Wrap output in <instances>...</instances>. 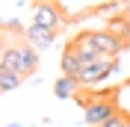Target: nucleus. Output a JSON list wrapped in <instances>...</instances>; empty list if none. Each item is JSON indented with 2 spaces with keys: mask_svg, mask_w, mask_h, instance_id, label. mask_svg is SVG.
Instances as JSON below:
<instances>
[{
  "mask_svg": "<svg viewBox=\"0 0 130 127\" xmlns=\"http://www.w3.org/2000/svg\"><path fill=\"white\" fill-rule=\"evenodd\" d=\"M124 15H130V0H127V3H124Z\"/></svg>",
  "mask_w": 130,
  "mask_h": 127,
  "instance_id": "f8f14e48",
  "label": "nucleus"
},
{
  "mask_svg": "<svg viewBox=\"0 0 130 127\" xmlns=\"http://www.w3.org/2000/svg\"><path fill=\"white\" fill-rule=\"evenodd\" d=\"M24 41L32 44L36 50H47L50 44L56 41V30H44V27H39V24H30L24 30Z\"/></svg>",
  "mask_w": 130,
  "mask_h": 127,
  "instance_id": "423d86ee",
  "label": "nucleus"
},
{
  "mask_svg": "<svg viewBox=\"0 0 130 127\" xmlns=\"http://www.w3.org/2000/svg\"><path fill=\"white\" fill-rule=\"evenodd\" d=\"M77 101L83 106V121L89 127H104L109 118L121 112L115 101H101V98H86V95H77Z\"/></svg>",
  "mask_w": 130,
  "mask_h": 127,
  "instance_id": "f03ea898",
  "label": "nucleus"
},
{
  "mask_svg": "<svg viewBox=\"0 0 130 127\" xmlns=\"http://www.w3.org/2000/svg\"><path fill=\"white\" fill-rule=\"evenodd\" d=\"M106 30L109 33H115L121 41H130V15H115V18H109V24H106Z\"/></svg>",
  "mask_w": 130,
  "mask_h": 127,
  "instance_id": "6e6552de",
  "label": "nucleus"
},
{
  "mask_svg": "<svg viewBox=\"0 0 130 127\" xmlns=\"http://www.w3.org/2000/svg\"><path fill=\"white\" fill-rule=\"evenodd\" d=\"M39 50L32 47V44H27V41H12V33H6L3 36V53H0V68H6V71H15L21 74V77H30V74H36V68H39Z\"/></svg>",
  "mask_w": 130,
  "mask_h": 127,
  "instance_id": "f257e3e1",
  "label": "nucleus"
},
{
  "mask_svg": "<svg viewBox=\"0 0 130 127\" xmlns=\"http://www.w3.org/2000/svg\"><path fill=\"white\" fill-rule=\"evenodd\" d=\"M50 127H53V124H50Z\"/></svg>",
  "mask_w": 130,
  "mask_h": 127,
  "instance_id": "2eb2a0df",
  "label": "nucleus"
},
{
  "mask_svg": "<svg viewBox=\"0 0 130 127\" xmlns=\"http://www.w3.org/2000/svg\"><path fill=\"white\" fill-rule=\"evenodd\" d=\"M30 24H39V27H44V30H56L59 33V27L65 24V18H62V12L56 9V3L39 0V3L32 6V21Z\"/></svg>",
  "mask_w": 130,
  "mask_h": 127,
  "instance_id": "20e7f679",
  "label": "nucleus"
},
{
  "mask_svg": "<svg viewBox=\"0 0 130 127\" xmlns=\"http://www.w3.org/2000/svg\"><path fill=\"white\" fill-rule=\"evenodd\" d=\"M80 80H77V77H65V74H62V77H56V83H53V95H56L59 98V101H68V98H77V95H80Z\"/></svg>",
  "mask_w": 130,
  "mask_h": 127,
  "instance_id": "0eeeda50",
  "label": "nucleus"
},
{
  "mask_svg": "<svg viewBox=\"0 0 130 127\" xmlns=\"http://www.w3.org/2000/svg\"><path fill=\"white\" fill-rule=\"evenodd\" d=\"M21 83H24V77H21V74L0 68V89H3V92H12V89H18Z\"/></svg>",
  "mask_w": 130,
  "mask_h": 127,
  "instance_id": "9d476101",
  "label": "nucleus"
},
{
  "mask_svg": "<svg viewBox=\"0 0 130 127\" xmlns=\"http://www.w3.org/2000/svg\"><path fill=\"white\" fill-rule=\"evenodd\" d=\"M104 127H127V115H124V112H118V115H115V118H109Z\"/></svg>",
  "mask_w": 130,
  "mask_h": 127,
  "instance_id": "9b49d317",
  "label": "nucleus"
},
{
  "mask_svg": "<svg viewBox=\"0 0 130 127\" xmlns=\"http://www.w3.org/2000/svg\"><path fill=\"white\" fill-rule=\"evenodd\" d=\"M127 127H130V118H127Z\"/></svg>",
  "mask_w": 130,
  "mask_h": 127,
  "instance_id": "4468645a",
  "label": "nucleus"
},
{
  "mask_svg": "<svg viewBox=\"0 0 130 127\" xmlns=\"http://www.w3.org/2000/svg\"><path fill=\"white\" fill-rule=\"evenodd\" d=\"M6 127H21V124H6Z\"/></svg>",
  "mask_w": 130,
  "mask_h": 127,
  "instance_id": "ddd939ff",
  "label": "nucleus"
},
{
  "mask_svg": "<svg viewBox=\"0 0 130 127\" xmlns=\"http://www.w3.org/2000/svg\"><path fill=\"white\" fill-rule=\"evenodd\" d=\"M86 36H89L92 47L101 50L104 56H118L124 47H127V41H121L115 33H109V30H86Z\"/></svg>",
  "mask_w": 130,
  "mask_h": 127,
  "instance_id": "39448f33",
  "label": "nucleus"
},
{
  "mask_svg": "<svg viewBox=\"0 0 130 127\" xmlns=\"http://www.w3.org/2000/svg\"><path fill=\"white\" fill-rule=\"evenodd\" d=\"M115 71H118V56H109V59H101V62H95V65H86L77 80H80L83 89H98L106 77H112Z\"/></svg>",
  "mask_w": 130,
  "mask_h": 127,
  "instance_id": "7ed1b4c3",
  "label": "nucleus"
},
{
  "mask_svg": "<svg viewBox=\"0 0 130 127\" xmlns=\"http://www.w3.org/2000/svg\"><path fill=\"white\" fill-rule=\"evenodd\" d=\"M80 71H83L80 59L65 50V53H62V74H65V77H80Z\"/></svg>",
  "mask_w": 130,
  "mask_h": 127,
  "instance_id": "1a4fd4ad",
  "label": "nucleus"
}]
</instances>
